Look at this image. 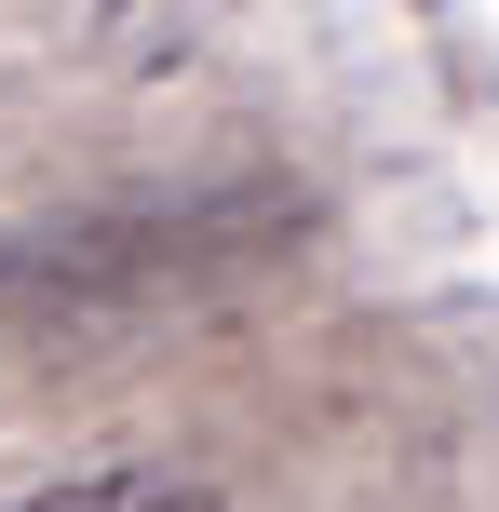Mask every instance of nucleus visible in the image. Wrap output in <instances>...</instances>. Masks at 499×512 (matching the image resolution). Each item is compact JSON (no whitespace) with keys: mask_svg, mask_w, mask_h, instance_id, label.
<instances>
[{"mask_svg":"<svg viewBox=\"0 0 499 512\" xmlns=\"http://www.w3.org/2000/svg\"><path fill=\"white\" fill-rule=\"evenodd\" d=\"M14 512H230L203 472H162V459H122V472H68V486L14 499Z\"/></svg>","mask_w":499,"mask_h":512,"instance_id":"obj_1","label":"nucleus"}]
</instances>
